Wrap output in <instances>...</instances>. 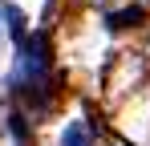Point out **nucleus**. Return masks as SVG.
Wrapping results in <instances>:
<instances>
[{
  "label": "nucleus",
  "mask_w": 150,
  "mask_h": 146,
  "mask_svg": "<svg viewBox=\"0 0 150 146\" xmlns=\"http://www.w3.org/2000/svg\"><path fill=\"white\" fill-rule=\"evenodd\" d=\"M61 146H93V130H89V122H69Z\"/></svg>",
  "instance_id": "f257e3e1"
},
{
  "label": "nucleus",
  "mask_w": 150,
  "mask_h": 146,
  "mask_svg": "<svg viewBox=\"0 0 150 146\" xmlns=\"http://www.w3.org/2000/svg\"><path fill=\"white\" fill-rule=\"evenodd\" d=\"M142 21V8H126V12H118V16H110V28H130V24Z\"/></svg>",
  "instance_id": "f03ea898"
}]
</instances>
